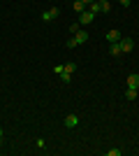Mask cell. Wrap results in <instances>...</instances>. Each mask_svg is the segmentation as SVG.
Listing matches in <instances>:
<instances>
[{
  "mask_svg": "<svg viewBox=\"0 0 139 156\" xmlns=\"http://www.w3.org/2000/svg\"><path fill=\"white\" fill-rule=\"evenodd\" d=\"M0 140H2V128H0Z\"/></svg>",
  "mask_w": 139,
  "mask_h": 156,
  "instance_id": "d6986e66",
  "label": "cell"
},
{
  "mask_svg": "<svg viewBox=\"0 0 139 156\" xmlns=\"http://www.w3.org/2000/svg\"><path fill=\"white\" fill-rule=\"evenodd\" d=\"M58 14H60V9H58V7H51V9H44V12H42V21H44V23H49V21H53L56 16H58Z\"/></svg>",
  "mask_w": 139,
  "mask_h": 156,
  "instance_id": "6da1fadb",
  "label": "cell"
},
{
  "mask_svg": "<svg viewBox=\"0 0 139 156\" xmlns=\"http://www.w3.org/2000/svg\"><path fill=\"white\" fill-rule=\"evenodd\" d=\"M137 89H130V86H127V91H125V98H127V100H134V98H137Z\"/></svg>",
  "mask_w": 139,
  "mask_h": 156,
  "instance_id": "8fae6325",
  "label": "cell"
},
{
  "mask_svg": "<svg viewBox=\"0 0 139 156\" xmlns=\"http://www.w3.org/2000/svg\"><path fill=\"white\" fill-rule=\"evenodd\" d=\"M86 7H88V5H84L81 0H74V12H77V14H81L84 9H86Z\"/></svg>",
  "mask_w": 139,
  "mask_h": 156,
  "instance_id": "30bf717a",
  "label": "cell"
},
{
  "mask_svg": "<svg viewBox=\"0 0 139 156\" xmlns=\"http://www.w3.org/2000/svg\"><path fill=\"white\" fill-rule=\"evenodd\" d=\"M74 70H77V65H74V63H65V65H63V72H70V75H72Z\"/></svg>",
  "mask_w": 139,
  "mask_h": 156,
  "instance_id": "7c38bea8",
  "label": "cell"
},
{
  "mask_svg": "<svg viewBox=\"0 0 139 156\" xmlns=\"http://www.w3.org/2000/svg\"><path fill=\"white\" fill-rule=\"evenodd\" d=\"M65 126L67 128H77V126H79V117H77V114H67L65 117Z\"/></svg>",
  "mask_w": 139,
  "mask_h": 156,
  "instance_id": "277c9868",
  "label": "cell"
},
{
  "mask_svg": "<svg viewBox=\"0 0 139 156\" xmlns=\"http://www.w3.org/2000/svg\"><path fill=\"white\" fill-rule=\"evenodd\" d=\"M74 40H77L79 44H84V42H86V40H88V33H86V30H79V33H77V35H74Z\"/></svg>",
  "mask_w": 139,
  "mask_h": 156,
  "instance_id": "9c48e42d",
  "label": "cell"
},
{
  "mask_svg": "<svg viewBox=\"0 0 139 156\" xmlns=\"http://www.w3.org/2000/svg\"><path fill=\"white\" fill-rule=\"evenodd\" d=\"M121 37H123V35H121L118 30H109V33H107V42H109V44H114V42H121Z\"/></svg>",
  "mask_w": 139,
  "mask_h": 156,
  "instance_id": "5b68a950",
  "label": "cell"
},
{
  "mask_svg": "<svg viewBox=\"0 0 139 156\" xmlns=\"http://www.w3.org/2000/svg\"><path fill=\"white\" fill-rule=\"evenodd\" d=\"M81 30V26H79V21H77V23H72V26H70V35H77V33Z\"/></svg>",
  "mask_w": 139,
  "mask_h": 156,
  "instance_id": "4fadbf2b",
  "label": "cell"
},
{
  "mask_svg": "<svg viewBox=\"0 0 139 156\" xmlns=\"http://www.w3.org/2000/svg\"><path fill=\"white\" fill-rule=\"evenodd\" d=\"M127 86L130 89H139V75H127Z\"/></svg>",
  "mask_w": 139,
  "mask_h": 156,
  "instance_id": "8992f818",
  "label": "cell"
},
{
  "mask_svg": "<svg viewBox=\"0 0 139 156\" xmlns=\"http://www.w3.org/2000/svg\"><path fill=\"white\" fill-rule=\"evenodd\" d=\"M109 54H111V56H121V54H123V49H121L118 42H114V44L109 47Z\"/></svg>",
  "mask_w": 139,
  "mask_h": 156,
  "instance_id": "ba28073f",
  "label": "cell"
},
{
  "mask_svg": "<svg viewBox=\"0 0 139 156\" xmlns=\"http://www.w3.org/2000/svg\"><path fill=\"white\" fill-rule=\"evenodd\" d=\"M118 44H121V49H123V54H130L134 49V40L132 37H121Z\"/></svg>",
  "mask_w": 139,
  "mask_h": 156,
  "instance_id": "7a4b0ae2",
  "label": "cell"
},
{
  "mask_svg": "<svg viewBox=\"0 0 139 156\" xmlns=\"http://www.w3.org/2000/svg\"><path fill=\"white\" fill-rule=\"evenodd\" d=\"M93 19H95V14H93L91 9H84V12L79 14V26H88Z\"/></svg>",
  "mask_w": 139,
  "mask_h": 156,
  "instance_id": "3957f363",
  "label": "cell"
},
{
  "mask_svg": "<svg viewBox=\"0 0 139 156\" xmlns=\"http://www.w3.org/2000/svg\"><path fill=\"white\" fill-rule=\"evenodd\" d=\"M74 47H79V42H77L74 37H70L67 40V49H74Z\"/></svg>",
  "mask_w": 139,
  "mask_h": 156,
  "instance_id": "9a60e30c",
  "label": "cell"
},
{
  "mask_svg": "<svg viewBox=\"0 0 139 156\" xmlns=\"http://www.w3.org/2000/svg\"><path fill=\"white\" fill-rule=\"evenodd\" d=\"M107 154H109V156H121V149H109Z\"/></svg>",
  "mask_w": 139,
  "mask_h": 156,
  "instance_id": "2e32d148",
  "label": "cell"
},
{
  "mask_svg": "<svg viewBox=\"0 0 139 156\" xmlns=\"http://www.w3.org/2000/svg\"><path fill=\"white\" fill-rule=\"evenodd\" d=\"M60 79H63V84H70V79H72V75H70V72H63V75H60Z\"/></svg>",
  "mask_w": 139,
  "mask_h": 156,
  "instance_id": "5bb4252c",
  "label": "cell"
},
{
  "mask_svg": "<svg viewBox=\"0 0 139 156\" xmlns=\"http://www.w3.org/2000/svg\"><path fill=\"white\" fill-rule=\"evenodd\" d=\"M118 2H121L123 7H130V2H132V0H118Z\"/></svg>",
  "mask_w": 139,
  "mask_h": 156,
  "instance_id": "e0dca14e",
  "label": "cell"
},
{
  "mask_svg": "<svg viewBox=\"0 0 139 156\" xmlns=\"http://www.w3.org/2000/svg\"><path fill=\"white\" fill-rule=\"evenodd\" d=\"M88 9H91L93 14H100V12H102V2H98V0H93L91 5H88Z\"/></svg>",
  "mask_w": 139,
  "mask_h": 156,
  "instance_id": "52a82bcc",
  "label": "cell"
},
{
  "mask_svg": "<svg viewBox=\"0 0 139 156\" xmlns=\"http://www.w3.org/2000/svg\"><path fill=\"white\" fill-rule=\"evenodd\" d=\"M81 2H84V5H91V2H93V0H81Z\"/></svg>",
  "mask_w": 139,
  "mask_h": 156,
  "instance_id": "ac0fdd59",
  "label": "cell"
}]
</instances>
